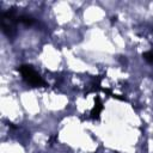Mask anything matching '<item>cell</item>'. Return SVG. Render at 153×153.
Segmentation results:
<instances>
[{
    "label": "cell",
    "instance_id": "6da1fadb",
    "mask_svg": "<svg viewBox=\"0 0 153 153\" xmlns=\"http://www.w3.org/2000/svg\"><path fill=\"white\" fill-rule=\"evenodd\" d=\"M23 78L26 80V82H29L30 85H33V86H42L44 85V81L42 80V78L33 71L32 67L30 66H22L19 68Z\"/></svg>",
    "mask_w": 153,
    "mask_h": 153
},
{
    "label": "cell",
    "instance_id": "7a4b0ae2",
    "mask_svg": "<svg viewBox=\"0 0 153 153\" xmlns=\"http://www.w3.org/2000/svg\"><path fill=\"white\" fill-rule=\"evenodd\" d=\"M143 59L148 62H153V51H146L143 54Z\"/></svg>",
    "mask_w": 153,
    "mask_h": 153
}]
</instances>
